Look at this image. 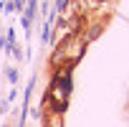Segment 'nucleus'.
Masks as SVG:
<instances>
[{"mask_svg":"<svg viewBox=\"0 0 129 127\" xmlns=\"http://www.w3.org/2000/svg\"><path fill=\"white\" fill-rule=\"evenodd\" d=\"M101 31H104V23H94V26L89 28V33L84 36V41H94V38H96V36L101 33Z\"/></svg>","mask_w":129,"mask_h":127,"instance_id":"1","label":"nucleus"},{"mask_svg":"<svg viewBox=\"0 0 129 127\" xmlns=\"http://www.w3.org/2000/svg\"><path fill=\"white\" fill-rule=\"evenodd\" d=\"M43 127H63L61 114H48V117H46V122H43Z\"/></svg>","mask_w":129,"mask_h":127,"instance_id":"2","label":"nucleus"},{"mask_svg":"<svg viewBox=\"0 0 129 127\" xmlns=\"http://www.w3.org/2000/svg\"><path fill=\"white\" fill-rule=\"evenodd\" d=\"M91 3H104V0H91Z\"/></svg>","mask_w":129,"mask_h":127,"instance_id":"3","label":"nucleus"}]
</instances>
